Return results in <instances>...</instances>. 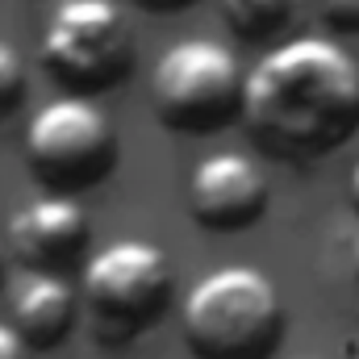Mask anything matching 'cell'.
Instances as JSON below:
<instances>
[{
    "instance_id": "obj_6",
    "label": "cell",
    "mask_w": 359,
    "mask_h": 359,
    "mask_svg": "<svg viewBox=\"0 0 359 359\" xmlns=\"http://www.w3.org/2000/svg\"><path fill=\"white\" fill-rule=\"evenodd\" d=\"M25 159L34 176L55 192L92 188L117 163V134L92 96L63 92L29 117Z\"/></svg>"
},
{
    "instance_id": "obj_10",
    "label": "cell",
    "mask_w": 359,
    "mask_h": 359,
    "mask_svg": "<svg viewBox=\"0 0 359 359\" xmlns=\"http://www.w3.org/2000/svg\"><path fill=\"white\" fill-rule=\"evenodd\" d=\"M217 4H222V17L230 21V29L251 42L280 34L292 17V0H217Z\"/></svg>"
},
{
    "instance_id": "obj_14",
    "label": "cell",
    "mask_w": 359,
    "mask_h": 359,
    "mask_svg": "<svg viewBox=\"0 0 359 359\" xmlns=\"http://www.w3.org/2000/svg\"><path fill=\"white\" fill-rule=\"evenodd\" d=\"M138 4H147V8H155V13H168V8H184V4H192V0H138Z\"/></svg>"
},
{
    "instance_id": "obj_12",
    "label": "cell",
    "mask_w": 359,
    "mask_h": 359,
    "mask_svg": "<svg viewBox=\"0 0 359 359\" xmlns=\"http://www.w3.org/2000/svg\"><path fill=\"white\" fill-rule=\"evenodd\" d=\"M318 8L334 29L359 34V0H318Z\"/></svg>"
},
{
    "instance_id": "obj_11",
    "label": "cell",
    "mask_w": 359,
    "mask_h": 359,
    "mask_svg": "<svg viewBox=\"0 0 359 359\" xmlns=\"http://www.w3.org/2000/svg\"><path fill=\"white\" fill-rule=\"evenodd\" d=\"M21 92H25V63H21V55L0 38V117H4L8 109H17Z\"/></svg>"
},
{
    "instance_id": "obj_2",
    "label": "cell",
    "mask_w": 359,
    "mask_h": 359,
    "mask_svg": "<svg viewBox=\"0 0 359 359\" xmlns=\"http://www.w3.org/2000/svg\"><path fill=\"white\" fill-rule=\"evenodd\" d=\"M180 326L196 359H268L284 334V305L259 268L226 264L188 288Z\"/></svg>"
},
{
    "instance_id": "obj_13",
    "label": "cell",
    "mask_w": 359,
    "mask_h": 359,
    "mask_svg": "<svg viewBox=\"0 0 359 359\" xmlns=\"http://www.w3.org/2000/svg\"><path fill=\"white\" fill-rule=\"evenodd\" d=\"M0 359H29V343L13 322H0Z\"/></svg>"
},
{
    "instance_id": "obj_3",
    "label": "cell",
    "mask_w": 359,
    "mask_h": 359,
    "mask_svg": "<svg viewBox=\"0 0 359 359\" xmlns=\"http://www.w3.org/2000/svg\"><path fill=\"white\" fill-rule=\"evenodd\" d=\"M80 301H84L92 334L100 343L121 347L138 339L147 326H155L159 313L168 309L172 264L147 238H117L84 264Z\"/></svg>"
},
{
    "instance_id": "obj_1",
    "label": "cell",
    "mask_w": 359,
    "mask_h": 359,
    "mask_svg": "<svg viewBox=\"0 0 359 359\" xmlns=\"http://www.w3.org/2000/svg\"><path fill=\"white\" fill-rule=\"evenodd\" d=\"M243 117L276 159H322L359 130V59L322 34L288 38L251 67Z\"/></svg>"
},
{
    "instance_id": "obj_9",
    "label": "cell",
    "mask_w": 359,
    "mask_h": 359,
    "mask_svg": "<svg viewBox=\"0 0 359 359\" xmlns=\"http://www.w3.org/2000/svg\"><path fill=\"white\" fill-rule=\"evenodd\" d=\"M13 326L29 347H55L72 322H76V288L59 271L25 268V276L13 284Z\"/></svg>"
},
{
    "instance_id": "obj_7",
    "label": "cell",
    "mask_w": 359,
    "mask_h": 359,
    "mask_svg": "<svg viewBox=\"0 0 359 359\" xmlns=\"http://www.w3.org/2000/svg\"><path fill=\"white\" fill-rule=\"evenodd\" d=\"M268 205V180L255 159L238 151L205 155L188 176V209L209 230H243L259 222Z\"/></svg>"
},
{
    "instance_id": "obj_16",
    "label": "cell",
    "mask_w": 359,
    "mask_h": 359,
    "mask_svg": "<svg viewBox=\"0 0 359 359\" xmlns=\"http://www.w3.org/2000/svg\"><path fill=\"white\" fill-rule=\"evenodd\" d=\"M351 271H355V280H359V234H355V243H351Z\"/></svg>"
},
{
    "instance_id": "obj_17",
    "label": "cell",
    "mask_w": 359,
    "mask_h": 359,
    "mask_svg": "<svg viewBox=\"0 0 359 359\" xmlns=\"http://www.w3.org/2000/svg\"><path fill=\"white\" fill-rule=\"evenodd\" d=\"M0 268H4V247H0Z\"/></svg>"
},
{
    "instance_id": "obj_8",
    "label": "cell",
    "mask_w": 359,
    "mask_h": 359,
    "mask_svg": "<svg viewBox=\"0 0 359 359\" xmlns=\"http://www.w3.org/2000/svg\"><path fill=\"white\" fill-rule=\"evenodd\" d=\"M88 243V217L72 192H42L8 217V247L25 268L59 271Z\"/></svg>"
},
{
    "instance_id": "obj_15",
    "label": "cell",
    "mask_w": 359,
    "mask_h": 359,
    "mask_svg": "<svg viewBox=\"0 0 359 359\" xmlns=\"http://www.w3.org/2000/svg\"><path fill=\"white\" fill-rule=\"evenodd\" d=\"M351 205L359 209V163H355V172H351Z\"/></svg>"
},
{
    "instance_id": "obj_5",
    "label": "cell",
    "mask_w": 359,
    "mask_h": 359,
    "mask_svg": "<svg viewBox=\"0 0 359 359\" xmlns=\"http://www.w3.org/2000/svg\"><path fill=\"white\" fill-rule=\"evenodd\" d=\"M42 67L67 92L117 88L134 67V29L113 0H63L42 25Z\"/></svg>"
},
{
    "instance_id": "obj_4",
    "label": "cell",
    "mask_w": 359,
    "mask_h": 359,
    "mask_svg": "<svg viewBox=\"0 0 359 359\" xmlns=\"http://www.w3.org/2000/svg\"><path fill=\"white\" fill-rule=\"evenodd\" d=\"M247 76L238 55L213 38H180L172 42L151 76V104L168 130L209 134L230 126L243 113Z\"/></svg>"
}]
</instances>
